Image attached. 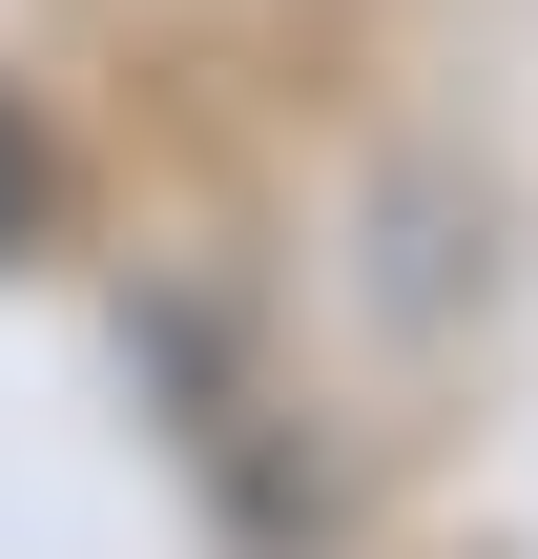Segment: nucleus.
Returning <instances> with one entry per match:
<instances>
[{
	"instance_id": "1",
	"label": "nucleus",
	"mask_w": 538,
	"mask_h": 559,
	"mask_svg": "<svg viewBox=\"0 0 538 559\" xmlns=\"http://www.w3.org/2000/svg\"><path fill=\"white\" fill-rule=\"evenodd\" d=\"M21 228H41V166H21V124H0V249H21Z\"/></svg>"
}]
</instances>
